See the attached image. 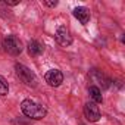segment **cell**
I'll use <instances>...</instances> for the list:
<instances>
[{"instance_id":"277c9868","label":"cell","mask_w":125,"mask_h":125,"mask_svg":"<svg viewBox=\"0 0 125 125\" xmlns=\"http://www.w3.org/2000/svg\"><path fill=\"white\" fill-rule=\"evenodd\" d=\"M44 80L50 87H59L62 83H63V74H62L59 69H50V71L46 72Z\"/></svg>"},{"instance_id":"7a4b0ae2","label":"cell","mask_w":125,"mask_h":125,"mask_svg":"<svg viewBox=\"0 0 125 125\" xmlns=\"http://www.w3.org/2000/svg\"><path fill=\"white\" fill-rule=\"evenodd\" d=\"M15 71H16L18 78H19L24 84H27V85H32V87L37 85V77H35V74H34L30 68H27L25 65L18 63V65L15 66Z\"/></svg>"},{"instance_id":"8992f818","label":"cell","mask_w":125,"mask_h":125,"mask_svg":"<svg viewBox=\"0 0 125 125\" xmlns=\"http://www.w3.org/2000/svg\"><path fill=\"white\" fill-rule=\"evenodd\" d=\"M54 38L60 46H69L72 43V35L71 31L66 27H59L54 32Z\"/></svg>"},{"instance_id":"3957f363","label":"cell","mask_w":125,"mask_h":125,"mask_svg":"<svg viewBox=\"0 0 125 125\" xmlns=\"http://www.w3.org/2000/svg\"><path fill=\"white\" fill-rule=\"evenodd\" d=\"M3 49L5 52H8L9 54L12 56H16L22 52V43L18 37L15 35H8L5 40H3Z\"/></svg>"},{"instance_id":"8fae6325","label":"cell","mask_w":125,"mask_h":125,"mask_svg":"<svg viewBox=\"0 0 125 125\" xmlns=\"http://www.w3.org/2000/svg\"><path fill=\"white\" fill-rule=\"evenodd\" d=\"M8 93H9V84L2 75H0V96H6Z\"/></svg>"},{"instance_id":"30bf717a","label":"cell","mask_w":125,"mask_h":125,"mask_svg":"<svg viewBox=\"0 0 125 125\" xmlns=\"http://www.w3.org/2000/svg\"><path fill=\"white\" fill-rule=\"evenodd\" d=\"M88 94H90V97L93 99V103H102L103 102V97H102V91H100V88H97L96 85H91L90 88H88Z\"/></svg>"},{"instance_id":"9c48e42d","label":"cell","mask_w":125,"mask_h":125,"mask_svg":"<svg viewBox=\"0 0 125 125\" xmlns=\"http://www.w3.org/2000/svg\"><path fill=\"white\" fill-rule=\"evenodd\" d=\"M43 49H44L43 44H41L40 41H37V40H32V41L28 43V54L32 56V57L40 56V54L43 53Z\"/></svg>"},{"instance_id":"4fadbf2b","label":"cell","mask_w":125,"mask_h":125,"mask_svg":"<svg viewBox=\"0 0 125 125\" xmlns=\"http://www.w3.org/2000/svg\"><path fill=\"white\" fill-rule=\"evenodd\" d=\"M18 3H19V0H15V2H9V0H6V5H9V6H15Z\"/></svg>"},{"instance_id":"ba28073f","label":"cell","mask_w":125,"mask_h":125,"mask_svg":"<svg viewBox=\"0 0 125 125\" xmlns=\"http://www.w3.org/2000/svg\"><path fill=\"white\" fill-rule=\"evenodd\" d=\"M74 16H75L83 25L88 24V21H90V12H88V9L84 8V6L75 8V9H74Z\"/></svg>"},{"instance_id":"5b68a950","label":"cell","mask_w":125,"mask_h":125,"mask_svg":"<svg viewBox=\"0 0 125 125\" xmlns=\"http://www.w3.org/2000/svg\"><path fill=\"white\" fill-rule=\"evenodd\" d=\"M84 115L90 122H97L100 119V116H102L99 106L96 103H93V102H87L84 104Z\"/></svg>"},{"instance_id":"52a82bcc","label":"cell","mask_w":125,"mask_h":125,"mask_svg":"<svg viewBox=\"0 0 125 125\" xmlns=\"http://www.w3.org/2000/svg\"><path fill=\"white\" fill-rule=\"evenodd\" d=\"M90 78L93 80V83H96V87H97V88H99V87L107 88V87L110 85V80H109L104 74H102L100 71H97V69L90 71Z\"/></svg>"},{"instance_id":"6da1fadb","label":"cell","mask_w":125,"mask_h":125,"mask_svg":"<svg viewBox=\"0 0 125 125\" xmlns=\"http://www.w3.org/2000/svg\"><path fill=\"white\" fill-rule=\"evenodd\" d=\"M21 110L25 116L32 118V119H43L47 115V110L44 106H41L40 103H35L30 99H27L21 103Z\"/></svg>"},{"instance_id":"7c38bea8","label":"cell","mask_w":125,"mask_h":125,"mask_svg":"<svg viewBox=\"0 0 125 125\" xmlns=\"http://www.w3.org/2000/svg\"><path fill=\"white\" fill-rule=\"evenodd\" d=\"M44 5H46V6H52V8H53V6H57V2H44Z\"/></svg>"}]
</instances>
